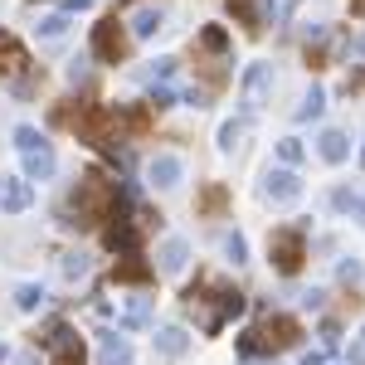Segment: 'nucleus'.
<instances>
[{"mask_svg":"<svg viewBox=\"0 0 365 365\" xmlns=\"http://www.w3.org/2000/svg\"><path fill=\"white\" fill-rule=\"evenodd\" d=\"M185 307H190V317L200 322V331H220L229 317L244 312V292H234V287H215V297H205L200 287H190V292H185Z\"/></svg>","mask_w":365,"mask_h":365,"instance_id":"obj_1","label":"nucleus"},{"mask_svg":"<svg viewBox=\"0 0 365 365\" xmlns=\"http://www.w3.org/2000/svg\"><path fill=\"white\" fill-rule=\"evenodd\" d=\"M292 341H297V322H292V317H263L253 331L239 336V356H244V361H253L258 351H273V356H278Z\"/></svg>","mask_w":365,"mask_h":365,"instance_id":"obj_2","label":"nucleus"},{"mask_svg":"<svg viewBox=\"0 0 365 365\" xmlns=\"http://www.w3.org/2000/svg\"><path fill=\"white\" fill-rule=\"evenodd\" d=\"M113 200H117V195H113V185H108L103 175H83V180L73 185V195H68L73 215H78L73 225H93V220H98V215H103Z\"/></svg>","mask_w":365,"mask_h":365,"instance_id":"obj_3","label":"nucleus"},{"mask_svg":"<svg viewBox=\"0 0 365 365\" xmlns=\"http://www.w3.org/2000/svg\"><path fill=\"white\" fill-rule=\"evenodd\" d=\"M268 93H273V63H249L244 78H239V103H244V113H258Z\"/></svg>","mask_w":365,"mask_h":365,"instance_id":"obj_4","label":"nucleus"},{"mask_svg":"<svg viewBox=\"0 0 365 365\" xmlns=\"http://www.w3.org/2000/svg\"><path fill=\"white\" fill-rule=\"evenodd\" d=\"M268 249H273L278 273H297V268H302V249H307V234H302V229H278V234L268 239Z\"/></svg>","mask_w":365,"mask_h":365,"instance_id":"obj_5","label":"nucleus"},{"mask_svg":"<svg viewBox=\"0 0 365 365\" xmlns=\"http://www.w3.org/2000/svg\"><path fill=\"white\" fill-rule=\"evenodd\" d=\"M258 195H263V200H273V205H292V200L302 195V175H297L292 166H273L268 175H263Z\"/></svg>","mask_w":365,"mask_h":365,"instance_id":"obj_6","label":"nucleus"},{"mask_svg":"<svg viewBox=\"0 0 365 365\" xmlns=\"http://www.w3.org/2000/svg\"><path fill=\"white\" fill-rule=\"evenodd\" d=\"M146 180H151L156 190H175V185L185 180V161H180V156H170V151H161V156H151V161H146Z\"/></svg>","mask_w":365,"mask_h":365,"instance_id":"obj_7","label":"nucleus"},{"mask_svg":"<svg viewBox=\"0 0 365 365\" xmlns=\"http://www.w3.org/2000/svg\"><path fill=\"white\" fill-rule=\"evenodd\" d=\"M122 49H127V34H122V25H117V20L93 25V54H98V58L117 63V58H122Z\"/></svg>","mask_w":365,"mask_h":365,"instance_id":"obj_8","label":"nucleus"},{"mask_svg":"<svg viewBox=\"0 0 365 365\" xmlns=\"http://www.w3.org/2000/svg\"><path fill=\"white\" fill-rule=\"evenodd\" d=\"M29 200H34V190H29L25 175H0V210L5 215H25Z\"/></svg>","mask_w":365,"mask_h":365,"instance_id":"obj_9","label":"nucleus"},{"mask_svg":"<svg viewBox=\"0 0 365 365\" xmlns=\"http://www.w3.org/2000/svg\"><path fill=\"white\" fill-rule=\"evenodd\" d=\"M25 156V180L34 185V180H49L58 170V156H54V146L49 141H39V146H29V151H20Z\"/></svg>","mask_w":365,"mask_h":365,"instance_id":"obj_10","label":"nucleus"},{"mask_svg":"<svg viewBox=\"0 0 365 365\" xmlns=\"http://www.w3.org/2000/svg\"><path fill=\"white\" fill-rule=\"evenodd\" d=\"M317 156H322L327 166H341V161L351 156V137H346V132H336V127H327V132L317 137Z\"/></svg>","mask_w":365,"mask_h":365,"instance_id":"obj_11","label":"nucleus"},{"mask_svg":"<svg viewBox=\"0 0 365 365\" xmlns=\"http://www.w3.org/2000/svg\"><path fill=\"white\" fill-rule=\"evenodd\" d=\"M127 25H132V34H137V39H151L156 29L166 25V10H161V5H141V10H132V15H127Z\"/></svg>","mask_w":365,"mask_h":365,"instance_id":"obj_12","label":"nucleus"},{"mask_svg":"<svg viewBox=\"0 0 365 365\" xmlns=\"http://www.w3.org/2000/svg\"><path fill=\"white\" fill-rule=\"evenodd\" d=\"M156 258H161V273H185V263H190V244H185L180 234H170Z\"/></svg>","mask_w":365,"mask_h":365,"instance_id":"obj_13","label":"nucleus"},{"mask_svg":"<svg viewBox=\"0 0 365 365\" xmlns=\"http://www.w3.org/2000/svg\"><path fill=\"white\" fill-rule=\"evenodd\" d=\"M137 244H141V229L132 225V220L117 215V225L108 229V249H113V253H137Z\"/></svg>","mask_w":365,"mask_h":365,"instance_id":"obj_14","label":"nucleus"},{"mask_svg":"<svg viewBox=\"0 0 365 365\" xmlns=\"http://www.w3.org/2000/svg\"><path fill=\"white\" fill-rule=\"evenodd\" d=\"M98 341H103V356H98V365H132V346L117 336V331H98Z\"/></svg>","mask_w":365,"mask_h":365,"instance_id":"obj_15","label":"nucleus"},{"mask_svg":"<svg viewBox=\"0 0 365 365\" xmlns=\"http://www.w3.org/2000/svg\"><path fill=\"white\" fill-rule=\"evenodd\" d=\"M151 346H156L161 356H170V361H175V356H185V351H190V336H185L180 327H161V331L151 336Z\"/></svg>","mask_w":365,"mask_h":365,"instance_id":"obj_16","label":"nucleus"},{"mask_svg":"<svg viewBox=\"0 0 365 365\" xmlns=\"http://www.w3.org/2000/svg\"><path fill=\"white\" fill-rule=\"evenodd\" d=\"M58 273H63V282H83L93 273V258L88 253H63L58 258Z\"/></svg>","mask_w":365,"mask_h":365,"instance_id":"obj_17","label":"nucleus"},{"mask_svg":"<svg viewBox=\"0 0 365 365\" xmlns=\"http://www.w3.org/2000/svg\"><path fill=\"white\" fill-rule=\"evenodd\" d=\"M63 34H68V10H54L39 20V39H63Z\"/></svg>","mask_w":365,"mask_h":365,"instance_id":"obj_18","label":"nucleus"},{"mask_svg":"<svg viewBox=\"0 0 365 365\" xmlns=\"http://www.w3.org/2000/svg\"><path fill=\"white\" fill-rule=\"evenodd\" d=\"M151 278V268L137 263V253H127V263H117V282H146Z\"/></svg>","mask_w":365,"mask_h":365,"instance_id":"obj_19","label":"nucleus"},{"mask_svg":"<svg viewBox=\"0 0 365 365\" xmlns=\"http://www.w3.org/2000/svg\"><path fill=\"white\" fill-rule=\"evenodd\" d=\"M322 108H327V93H322V88H312L307 98H302V108H297V122H317Z\"/></svg>","mask_w":365,"mask_h":365,"instance_id":"obj_20","label":"nucleus"},{"mask_svg":"<svg viewBox=\"0 0 365 365\" xmlns=\"http://www.w3.org/2000/svg\"><path fill=\"white\" fill-rule=\"evenodd\" d=\"M39 302H44V287H39V282H25V287H15V307H20V312H34Z\"/></svg>","mask_w":365,"mask_h":365,"instance_id":"obj_21","label":"nucleus"},{"mask_svg":"<svg viewBox=\"0 0 365 365\" xmlns=\"http://www.w3.org/2000/svg\"><path fill=\"white\" fill-rule=\"evenodd\" d=\"M200 44H205L210 54H225V49H229V34L220 25H205V29H200Z\"/></svg>","mask_w":365,"mask_h":365,"instance_id":"obj_22","label":"nucleus"},{"mask_svg":"<svg viewBox=\"0 0 365 365\" xmlns=\"http://www.w3.org/2000/svg\"><path fill=\"white\" fill-rule=\"evenodd\" d=\"M225 253H229V263H234V268H239V263H249V244H244V234H234V229H229V234H225Z\"/></svg>","mask_w":365,"mask_h":365,"instance_id":"obj_23","label":"nucleus"},{"mask_svg":"<svg viewBox=\"0 0 365 365\" xmlns=\"http://www.w3.org/2000/svg\"><path fill=\"white\" fill-rule=\"evenodd\" d=\"M229 10H239V20L249 29H263V10H258L253 0H229Z\"/></svg>","mask_w":365,"mask_h":365,"instance_id":"obj_24","label":"nucleus"},{"mask_svg":"<svg viewBox=\"0 0 365 365\" xmlns=\"http://www.w3.org/2000/svg\"><path fill=\"white\" fill-rule=\"evenodd\" d=\"M336 278L346 282V287H356V282L365 278V268H361V258H341L336 263Z\"/></svg>","mask_w":365,"mask_h":365,"instance_id":"obj_25","label":"nucleus"},{"mask_svg":"<svg viewBox=\"0 0 365 365\" xmlns=\"http://www.w3.org/2000/svg\"><path fill=\"white\" fill-rule=\"evenodd\" d=\"M239 137H244V122L234 117V122H225V127H220V151H234V146H239Z\"/></svg>","mask_w":365,"mask_h":365,"instance_id":"obj_26","label":"nucleus"},{"mask_svg":"<svg viewBox=\"0 0 365 365\" xmlns=\"http://www.w3.org/2000/svg\"><path fill=\"white\" fill-rule=\"evenodd\" d=\"M146 317H151L146 297H132V307H127V317H122V327H146Z\"/></svg>","mask_w":365,"mask_h":365,"instance_id":"obj_27","label":"nucleus"},{"mask_svg":"<svg viewBox=\"0 0 365 365\" xmlns=\"http://www.w3.org/2000/svg\"><path fill=\"white\" fill-rule=\"evenodd\" d=\"M278 156H282V166H297V161H302V141H297V137H282L278 141Z\"/></svg>","mask_w":365,"mask_h":365,"instance_id":"obj_28","label":"nucleus"},{"mask_svg":"<svg viewBox=\"0 0 365 365\" xmlns=\"http://www.w3.org/2000/svg\"><path fill=\"white\" fill-rule=\"evenodd\" d=\"M175 103H180V93H175V88L151 83V108H175Z\"/></svg>","mask_w":365,"mask_h":365,"instance_id":"obj_29","label":"nucleus"},{"mask_svg":"<svg viewBox=\"0 0 365 365\" xmlns=\"http://www.w3.org/2000/svg\"><path fill=\"white\" fill-rule=\"evenodd\" d=\"M356 190H346V185H341V190H331V210H336V215H351V210H356Z\"/></svg>","mask_w":365,"mask_h":365,"instance_id":"obj_30","label":"nucleus"},{"mask_svg":"<svg viewBox=\"0 0 365 365\" xmlns=\"http://www.w3.org/2000/svg\"><path fill=\"white\" fill-rule=\"evenodd\" d=\"M170 73H175V58H156V63L146 68V83H166Z\"/></svg>","mask_w":365,"mask_h":365,"instance_id":"obj_31","label":"nucleus"},{"mask_svg":"<svg viewBox=\"0 0 365 365\" xmlns=\"http://www.w3.org/2000/svg\"><path fill=\"white\" fill-rule=\"evenodd\" d=\"M39 132H34V127H15V151H29V146H39Z\"/></svg>","mask_w":365,"mask_h":365,"instance_id":"obj_32","label":"nucleus"},{"mask_svg":"<svg viewBox=\"0 0 365 365\" xmlns=\"http://www.w3.org/2000/svg\"><path fill=\"white\" fill-rule=\"evenodd\" d=\"M68 83H88V58H68Z\"/></svg>","mask_w":365,"mask_h":365,"instance_id":"obj_33","label":"nucleus"},{"mask_svg":"<svg viewBox=\"0 0 365 365\" xmlns=\"http://www.w3.org/2000/svg\"><path fill=\"white\" fill-rule=\"evenodd\" d=\"M322 297H327L322 287H307V292H302V307H322Z\"/></svg>","mask_w":365,"mask_h":365,"instance_id":"obj_34","label":"nucleus"},{"mask_svg":"<svg viewBox=\"0 0 365 365\" xmlns=\"http://www.w3.org/2000/svg\"><path fill=\"white\" fill-rule=\"evenodd\" d=\"M336 336H341V331H336V322H322V341H327V351L336 346Z\"/></svg>","mask_w":365,"mask_h":365,"instance_id":"obj_35","label":"nucleus"},{"mask_svg":"<svg viewBox=\"0 0 365 365\" xmlns=\"http://www.w3.org/2000/svg\"><path fill=\"white\" fill-rule=\"evenodd\" d=\"M302 365H327V351H307V356H302Z\"/></svg>","mask_w":365,"mask_h":365,"instance_id":"obj_36","label":"nucleus"},{"mask_svg":"<svg viewBox=\"0 0 365 365\" xmlns=\"http://www.w3.org/2000/svg\"><path fill=\"white\" fill-rule=\"evenodd\" d=\"M88 5H93V0H63V10H68V15H78V10H88Z\"/></svg>","mask_w":365,"mask_h":365,"instance_id":"obj_37","label":"nucleus"},{"mask_svg":"<svg viewBox=\"0 0 365 365\" xmlns=\"http://www.w3.org/2000/svg\"><path fill=\"white\" fill-rule=\"evenodd\" d=\"M15 365H39V356H34V351H20V356H15Z\"/></svg>","mask_w":365,"mask_h":365,"instance_id":"obj_38","label":"nucleus"},{"mask_svg":"<svg viewBox=\"0 0 365 365\" xmlns=\"http://www.w3.org/2000/svg\"><path fill=\"white\" fill-rule=\"evenodd\" d=\"M351 365H365V346H351Z\"/></svg>","mask_w":365,"mask_h":365,"instance_id":"obj_39","label":"nucleus"},{"mask_svg":"<svg viewBox=\"0 0 365 365\" xmlns=\"http://www.w3.org/2000/svg\"><path fill=\"white\" fill-rule=\"evenodd\" d=\"M356 215H361V225H365V200H356Z\"/></svg>","mask_w":365,"mask_h":365,"instance_id":"obj_40","label":"nucleus"},{"mask_svg":"<svg viewBox=\"0 0 365 365\" xmlns=\"http://www.w3.org/2000/svg\"><path fill=\"white\" fill-rule=\"evenodd\" d=\"M249 365H278V361H258V356H253V361H249Z\"/></svg>","mask_w":365,"mask_h":365,"instance_id":"obj_41","label":"nucleus"},{"mask_svg":"<svg viewBox=\"0 0 365 365\" xmlns=\"http://www.w3.org/2000/svg\"><path fill=\"white\" fill-rule=\"evenodd\" d=\"M5 361H10V351H5V346H0V365H5Z\"/></svg>","mask_w":365,"mask_h":365,"instance_id":"obj_42","label":"nucleus"},{"mask_svg":"<svg viewBox=\"0 0 365 365\" xmlns=\"http://www.w3.org/2000/svg\"><path fill=\"white\" fill-rule=\"evenodd\" d=\"M356 49H361V54H365V34H361V39H356Z\"/></svg>","mask_w":365,"mask_h":365,"instance_id":"obj_43","label":"nucleus"},{"mask_svg":"<svg viewBox=\"0 0 365 365\" xmlns=\"http://www.w3.org/2000/svg\"><path fill=\"white\" fill-rule=\"evenodd\" d=\"M361 166H365V151H361Z\"/></svg>","mask_w":365,"mask_h":365,"instance_id":"obj_44","label":"nucleus"},{"mask_svg":"<svg viewBox=\"0 0 365 365\" xmlns=\"http://www.w3.org/2000/svg\"><path fill=\"white\" fill-rule=\"evenodd\" d=\"M361 346H365V331H361Z\"/></svg>","mask_w":365,"mask_h":365,"instance_id":"obj_45","label":"nucleus"}]
</instances>
